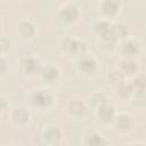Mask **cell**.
Returning <instances> with one entry per match:
<instances>
[{
	"label": "cell",
	"instance_id": "cell-1",
	"mask_svg": "<svg viewBox=\"0 0 146 146\" xmlns=\"http://www.w3.org/2000/svg\"><path fill=\"white\" fill-rule=\"evenodd\" d=\"M60 48L63 51L70 55H84L87 51V44L83 41H79L71 38H65L60 42Z\"/></svg>",
	"mask_w": 146,
	"mask_h": 146
},
{
	"label": "cell",
	"instance_id": "cell-2",
	"mask_svg": "<svg viewBox=\"0 0 146 146\" xmlns=\"http://www.w3.org/2000/svg\"><path fill=\"white\" fill-rule=\"evenodd\" d=\"M31 103L34 107H38L40 110L47 108L52 103V95L47 89H39L32 94Z\"/></svg>",
	"mask_w": 146,
	"mask_h": 146
},
{
	"label": "cell",
	"instance_id": "cell-3",
	"mask_svg": "<svg viewBox=\"0 0 146 146\" xmlns=\"http://www.w3.org/2000/svg\"><path fill=\"white\" fill-rule=\"evenodd\" d=\"M140 43L135 39L123 40L120 44V51L125 56V58H132L139 54Z\"/></svg>",
	"mask_w": 146,
	"mask_h": 146
},
{
	"label": "cell",
	"instance_id": "cell-4",
	"mask_svg": "<svg viewBox=\"0 0 146 146\" xmlns=\"http://www.w3.org/2000/svg\"><path fill=\"white\" fill-rule=\"evenodd\" d=\"M42 139L47 144L56 145L62 139V131L57 125H47L42 131Z\"/></svg>",
	"mask_w": 146,
	"mask_h": 146
},
{
	"label": "cell",
	"instance_id": "cell-5",
	"mask_svg": "<svg viewBox=\"0 0 146 146\" xmlns=\"http://www.w3.org/2000/svg\"><path fill=\"white\" fill-rule=\"evenodd\" d=\"M96 114H97L98 120L103 123H111L114 121V119L116 116L114 107L112 105H108L107 103L102 105L100 107L96 108Z\"/></svg>",
	"mask_w": 146,
	"mask_h": 146
},
{
	"label": "cell",
	"instance_id": "cell-6",
	"mask_svg": "<svg viewBox=\"0 0 146 146\" xmlns=\"http://www.w3.org/2000/svg\"><path fill=\"white\" fill-rule=\"evenodd\" d=\"M113 123H114L115 129L121 131V132H128L133 127V120L129 114H119V115H116Z\"/></svg>",
	"mask_w": 146,
	"mask_h": 146
},
{
	"label": "cell",
	"instance_id": "cell-7",
	"mask_svg": "<svg viewBox=\"0 0 146 146\" xmlns=\"http://www.w3.org/2000/svg\"><path fill=\"white\" fill-rule=\"evenodd\" d=\"M21 65H22L23 70L29 74L41 73V70H42V66H41L40 62L38 59H35L34 57H32V56H26V57L22 58Z\"/></svg>",
	"mask_w": 146,
	"mask_h": 146
},
{
	"label": "cell",
	"instance_id": "cell-8",
	"mask_svg": "<svg viewBox=\"0 0 146 146\" xmlns=\"http://www.w3.org/2000/svg\"><path fill=\"white\" fill-rule=\"evenodd\" d=\"M78 67L81 72L83 73H94L96 67H97V62L95 59V57L92 56H88V55H82L81 58L78 62Z\"/></svg>",
	"mask_w": 146,
	"mask_h": 146
},
{
	"label": "cell",
	"instance_id": "cell-9",
	"mask_svg": "<svg viewBox=\"0 0 146 146\" xmlns=\"http://www.w3.org/2000/svg\"><path fill=\"white\" fill-rule=\"evenodd\" d=\"M94 30L102 38V40L106 39V38L114 36L113 35V31H112V25L108 22H106V21H98V22H96L94 24Z\"/></svg>",
	"mask_w": 146,
	"mask_h": 146
},
{
	"label": "cell",
	"instance_id": "cell-10",
	"mask_svg": "<svg viewBox=\"0 0 146 146\" xmlns=\"http://www.w3.org/2000/svg\"><path fill=\"white\" fill-rule=\"evenodd\" d=\"M67 108L70 111V113L74 116H81V115H84L86 112H87V106L86 104L78 99V98H72L70 99L68 104H67Z\"/></svg>",
	"mask_w": 146,
	"mask_h": 146
},
{
	"label": "cell",
	"instance_id": "cell-11",
	"mask_svg": "<svg viewBox=\"0 0 146 146\" xmlns=\"http://www.w3.org/2000/svg\"><path fill=\"white\" fill-rule=\"evenodd\" d=\"M59 15H60L62 19L65 22H74L75 19H78L80 11H79L78 7H75L73 5H66L60 9Z\"/></svg>",
	"mask_w": 146,
	"mask_h": 146
},
{
	"label": "cell",
	"instance_id": "cell-12",
	"mask_svg": "<svg viewBox=\"0 0 146 146\" xmlns=\"http://www.w3.org/2000/svg\"><path fill=\"white\" fill-rule=\"evenodd\" d=\"M11 120L17 125H24L30 120V112L24 107H18L13 112Z\"/></svg>",
	"mask_w": 146,
	"mask_h": 146
},
{
	"label": "cell",
	"instance_id": "cell-13",
	"mask_svg": "<svg viewBox=\"0 0 146 146\" xmlns=\"http://www.w3.org/2000/svg\"><path fill=\"white\" fill-rule=\"evenodd\" d=\"M40 74H41L42 79L49 83L56 82L59 78V71L57 70V67H55L52 65H47V66L42 67Z\"/></svg>",
	"mask_w": 146,
	"mask_h": 146
},
{
	"label": "cell",
	"instance_id": "cell-14",
	"mask_svg": "<svg viewBox=\"0 0 146 146\" xmlns=\"http://www.w3.org/2000/svg\"><path fill=\"white\" fill-rule=\"evenodd\" d=\"M18 32L22 38L30 39L33 38V35L35 34V26L30 21H23L18 25Z\"/></svg>",
	"mask_w": 146,
	"mask_h": 146
},
{
	"label": "cell",
	"instance_id": "cell-15",
	"mask_svg": "<svg viewBox=\"0 0 146 146\" xmlns=\"http://www.w3.org/2000/svg\"><path fill=\"white\" fill-rule=\"evenodd\" d=\"M102 11L107 16H114L119 11L120 3L117 0H104L100 5Z\"/></svg>",
	"mask_w": 146,
	"mask_h": 146
},
{
	"label": "cell",
	"instance_id": "cell-16",
	"mask_svg": "<svg viewBox=\"0 0 146 146\" xmlns=\"http://www.w3.org/2000/svg\"><path fill=\"white\" fill-rule=\"evenodd\" d=\"M120 71L124 75H132L137 72V64L132 58H125L120 63Z\"/></svg>",
	"mask_w": 146,
	"mask_h": 146
},
{
	"label": "cell",
	"instance_id": "cell-17",
	"mask_svg": "<svg viewBox=\"0 0 146 146\" xmlns=\"http://www.w3.org/2000/svg\"><path fill=\"white\" fill-rule=\"evenodd\" d=\"M84 143L87 145H91V146H100V145L108 144V141L105 139V137L98 132H90L89 135H87Z\"/></svg>",
	"mask_w": 146,
	"mask_h": 146
},
{
	"label": "cell",
	"instance_id": "cell-18",
	"mask_svg": "<svg viewBox=\"0 0 146 146\" xmlns=\"http://www.w3.org/2000/svg\"><path fill=\"white\" fill-rule=\"evenodd\" d=\"M116 91H117V95L122 98H129L135 92L131 83H127V82H122L121 84H119L116 87Z\"/></svg>",
	"mask_w": 146,
	"mask_h": 146
},
{
	"label": "cell",
	"instance_id": "cell-19",
	"mask_svg": "<svg viewBox=\"0 0 146 146\" xmlns=\"http://www.w3.org/2000/svg\"><path fill=\"white\" fill-rule=\"evenodd\" d=\"M112 31H113V35L116 39H123L128 34V27L123 23H116L112 25Z\"/></svg>",
	"mask_w": 146,
	"mask_h": 146
},
{
	"label": "cell",
	"instance_id": "cell-20",
	"mask_svg": "<svg viewBox=\"0 0 146 146\" xmlns=\"http://www.w3.org/2000/svg\"><path fill=\"white\" fill-rule=\"evenodd\" d=\"M106 103H107V98L103 92H95L90 97V104L95 108H98V107H100L102 105H104Z\"/></svg>",
	"mask_w": 146,
	"mask_h": 146
},
{
	"label": "cell",
	"instance_id": "cell-21",
	"mask_svg": "<svg viewBox=\"0 0 146 146\" xmlns=\"http://www.w3.org/2000/svg\"><path fill=\"white\" fill-rule=\"evenodd\" d=\"M124 74L120 71V70H114L108 74V81L114 84L115 87H117L119 84H121L122 82H124Z\"/></svg>",
	"mask_w": 146,
	"mask_h": 146
},
{
	"label": "cell",
	"instance_id": "cell-22",
	"mask_svg": "<svg viewBox=\"0 0 146 146\" xmlns=\"http://www.w3.org/2000/svg\"><path fill=\"white\" fill-rule=\"evenodd\" d=\"M131 86L135 90V92H140V91H146V78L145 76H137L132 80Z\"/></svg>",
	"mask_w": 146,
	"mask_h": 146
},
{
	"label": "cell",
	"instance_id": "cell-23",
	"mask_svg": "<svg viewBox=\"0 0 146 146\" xmlns=\"http://www.w3.org/2000/svg\"><path fill=\"white\" fill-rule=\"evenodd\" d=\"M132 103H133L135 106H138V107H144V106H146V91L133 92Z\"/></svg>",
	"mask_w": 146,
	"mask_h": 146
},
{
	"label": "cell",
	"instance_id": "cell-24",
	"mask_svg": "<svg viewBox=\"0 0 146 146\" xmlns=\"http://www.w3.org/2000/svg\"><path fill=\"white\" fill-rule=\"evenodd\" d=\"M1 72H2V74L6 73V59L5 58L1 59Z\"/></svg>",
	"mask_w": 146,
	"mask_h": 146
}]
</instances>
